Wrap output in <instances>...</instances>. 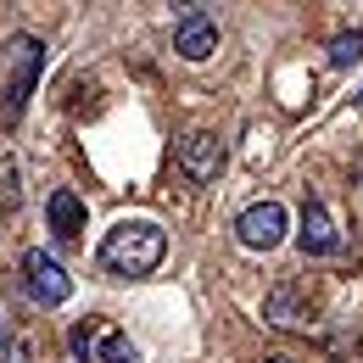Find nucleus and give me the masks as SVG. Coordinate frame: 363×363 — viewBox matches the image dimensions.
<instances>
[{"mask_svg":"<svg viewBox=\"0 0 363 363\" xmlns=\"http://www.w3.org/2000/svg\"><path fill=\"white\" fill-rule=\"evenodd\" d=\"M0 207H6V213L23 207V190H17V157H11V151L0 157Z\"/></svg>","mask_w":363,"mask_h":363,"instance_id":"obj_12","label":"nucleus"},{"mask_svg":"<svg viewBox=\"0 0 363 363\" xmlns=\"http://www.w3.org/2000/svg\"><path fill=\"white\" fill-rule=\"evenodd\" d=\"M179 168L196 184H213L224 174V140L213 135V129H190V135L179 140Z\"/></svg>","mask_w":363,"mask_h":363,"instance_id":"obj_5","label":"nucleus"},{"mask_svg":"<svg viewBox=\"0 0 363 363\" xmlns=\"http://www.w3.org/2000/svg\"><path fill=\"white\" fill-rule=\"evenodd\" d=\"M40 67H45V45L34 34H11L0 50V73H6V123L28 106V95L40 84Z\"/></svg>","mask_w":363,"mask_h":363,"instance_id":"obj_2","label":"nucleus"},{"mask_svg":"<svg viewBox=\"0 0 363 363\" xmlns=\"http://www.w3.org/2000/svg\"><path fill=\"white\" fill-rule=\"evenodd\" d=\"M162 257H168V229L151 224V218H123L101 240V269L118 274V279H145V274L162 269Z\"/></svg>","mask_w":363,"mask_h":363,"instance_id":"obj_1","label":"nucleus"},{"mask_svg":"<svg viewBox=\"0 0 363 363\" xmlns=\"http://www.w3.org/2000/svg\"><path fill=\"white\" fill-rule=\"evenodd\" d=\"M263 318H269L274 330H308V302H302V291H296V285H274L269 302H263Z\"/></svg>","mask_w":363,"mask_h":363,"instance_id":"obj_9","label":"nucleus"},{"mask_svg":"<svg viewBox=\"0 0 363 363\" xmlns=\"http://www.w3.org/2000/svg\"><path fill=\"white\" fill-rule=\"evenodd\" d=\"M269 363H291V358H269Z\"/></svg>","mask_w":363,"mask_h":363,"instance_id":"obj_14","label":"nucleus"},{"mask_svg":"<svg viewBox=\"0 0 363 363\" xmlns=\"http://www.w3.org/2000/svg\"><path fill=\"white\" fill-rule=\"evenodd\" d=\"M363 56V28H352V34H335L330 40V67H352Z\"/></svg>","mask_w":363,"mask_h":363,"instance_id":"obj_11","label":"nucleus"},{"mask_svg":"<svg viewBox=\"0 0 363 363\" xmlns=\"http://www.w3.org/2000/svg\"><path fill=\"white\" fill-rule=\"evenodd\" d=\"M285 235H291V213H285L279 201H252V207L235 218V240H240L246 252H274Z\"/></svg>","mask_w":363,"mask_h":363,"instance_id":"obj_3","label":"nucleus"},{"mask_svg":"<svg viewBox=\"0 0 363 363\" xmlns=\"http://www.w3.org/2000/svg\"><path fill=\"white\" fill-rule=\"evenodd\" d=\"M358 106H363V90H358Z\"/></svg>","mask_w":363,"mask_h":363,"instance_id":"obj_15","label":"nucleus"},{"mask_svg":"<svg viewBox=\"0 0 363 363\" xmlns=\"http://www.w3.org/2000/svg\"><path fill=\"white\" fill-rule=\"evenodd\" d=\"M45 224L56 240H79L84 235V201L73 190H50L45 196Z\"/></svg>","mask_w":363,"mask_h":363,"instance_id":"obj_8","label":"nucleus"},{"mask_svg":"<svg viewBox=\"0 0 363 363\" xmlns=\"http://www.w3.org/2000/svg\"><path fill=\"white\" fill-rule=\"evenodd\" d=\"M23 291L40 302V308H62L73 296V274L62 269L50 252H28L23 257Z\"/></svg>","mask_w":363,"mask_h":363,"instance_id":"obj_4","label":"nucleus"},{"mask_svg":"<svg viewBox=\"0 0 363 363\" xmlns=\"http://www.w3.org/2000/svg\"><path fill=\"white\" fill-rule=\"evenodd\" d=\"M296 240H302L308 257H335V252H341V229H335L330 207H324L318 196L302 201V229H296Z\"/></svg>","mask_w":363,"mask_h":363,"instance_id":"obj_6","label":"nucleus"},{"mask_svg":"<svg viewBox=\"0 0 363 363\" xmlns=\"http://www.w3.org/2000/svg\"><path fill=\"white\" fill-rule=\"evenodd\" d=\"M11 352V330H6V318H0V358Z\"/></svg>","mask_w":363,"mask_h":363,"instance_id":"obj_13","label":"nucleus"},{"mask_svg":"<svg viewBox=\"0 0 363 363\" xmlns=\"http://www.w3.org/2000/svg\"><path fill=\"white\" fill-rule=\"evenodd\" d=\"M90 358L95 363H140V347L123 330H101V335H90Z\"/></svg>","mask_w":363,"mask_h":363,"instance_id":"obj_10","label":"nucleus"},{"mask_svg":"<svg viewBox=\"0 0 363 363\" xmlns=\"http://www.w3.org/2000/svg\"><path fill=\"white\" fill-rule=\"evenodd\" d=\"M174 50H179L184 62H207V56L218 50V23H213L207 11L179 17V28H174Z\"/></svg>","mask_w":363,"mask_h":363,"instance_id":"obj_7","label":"nucleus"}]
</instances>
